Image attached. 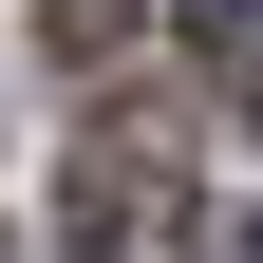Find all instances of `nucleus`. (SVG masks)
Returning a JSON list of instances; mask_svg holds the SVG:
<instances>
[{"instance_id":"obj_2","label":"nucleus","mask_w":263,"mask_h":263,"mask_svg":"<svg viewBox=\"0 0 263 263\" xmlns=\"http://www.w3.org/2000/svg\"><path fill=\"white\" fill-rule=\"evenodd\" d=\"M38 38H57V57H113V38H132V0H38Z\"/></svg>"},{"instance_id":"obj_1","label":"nucleus","mask_w":263,"mask_h":263,"mask_svg":"<svg viewBox=\"0 0 263 263\" xmlns=\"http://www.w3.org/2000/svg\"><path fill=\"white\" fill-rule=\"evenodd\" d=\"M188 57H207V76L245 94V132H263V0H188Z\"/></svg>"},{"instance_id":"obj_3","label":"nucleus","mask_w":263,"mask_h":263,"mask_svg":"<svg viewBox=\"0 0 263 263\" xmlns=\"http://www.w3.org/2000/svg\"><path fill=\"white\" fill-rule=\"evenodd\" d=\"M207 263H263V207H245V226H226V245H207Z\"/></svg>"}]
</instances>
